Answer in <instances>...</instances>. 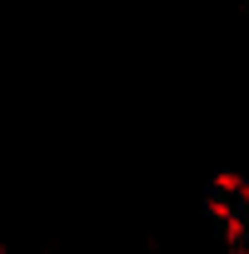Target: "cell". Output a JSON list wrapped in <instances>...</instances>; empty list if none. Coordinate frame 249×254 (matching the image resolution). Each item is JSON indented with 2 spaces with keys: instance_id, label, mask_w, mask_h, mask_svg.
<instances>
[{
  "instance_id": "7a4b0ae2",
  "label": "cell",
  "mask_w": 249,
  "mask_h": 254,
  "mask_svg": "<svg viewBox=\"0 0 249 254\" xmlns=\"http://www.w3.org/2000/svg\"><path fill=\"white\" fill-rule=\"evenodd\" d=\"M209 190H214V194H229V199H239V194L249 190V180H244V175H234V170H214Z\"/></svg>"
},
{
  "instance_id": "3957f363",
  "label": "cell",
  "mask_w": 249,
  "mask_h": 254,
  "mask_svg": "<svg viewBox=\"0 0 249 254\" xmlns=\"http://www.w3.org/2000/svg\"><path fill=\"white\" fill-rule=\"evenodd\" d=\"M229 254H249V244H239V249H229Z\"/></svg>"
},
{
  "instance_id": "6da1fadb",
  "label": "cell",
  "mask_w": 249,
  "mask_h": 254,
  "mask_svg": "<svg viewBox=\"0 0 249 254\" xmlns=\"http://www.w3.org/2000/svg\"><path fill=\"white\" fill-rule=\"evenodd\" d=\"M204 214L214 219V229H224L229 219H239V204H234L229 194H214V190H209V194H204Z\"/></svg>"
}]
</instances>
